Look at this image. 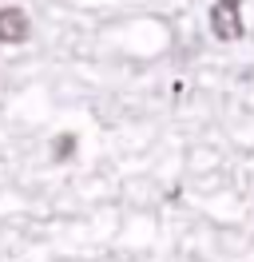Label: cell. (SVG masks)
Returning a JSON list of instances; mask_svg holds the SVG:
<instances>
[{
    "mask_svg": "<svg viewBox=\"0 0 254 262\" xmlns=\"http://www.w3.org/2000/svg\"><path fill=\"white\" fill-rule=\"evenodd\" d=\"M210 32L219 40L242 36V0H215L210 4Z\"/></svg>",
    "mask_w": 254,
    "mask_h": 262,
    "instance_id": "obj_1",
    "label": "cell"
},
{
    "mask_svg": "<svg viewBox=\"0 0 254 262\" xmlns=\"http://www.w3.org/2000/svg\"><path fill=\"white\" fill-rule=\"evenodd\" d=\"M28 36L32 24L24 8H0V44H24Z\"/></svg>",
    "mask_w": 254,
    "mask_h": 262,
    "instance_id": "obj_2",
    "label": "cell"
},
{
    "mask_svg": "<svg viewBox=\"0 0 254 262\" xmlns=\"http://www.w3.org/2000/svg\"><path fill=\"white\" fill-rule=\"evenodd\" d=\"M72 143H76L72 135H60V139H56V159H68V155H72Z\"/></svg>",
    "mask_w": 254,
    "mask_h": 262,
    "instance_id": "obj_3",
    "label": "cell"
}]
</instances>
